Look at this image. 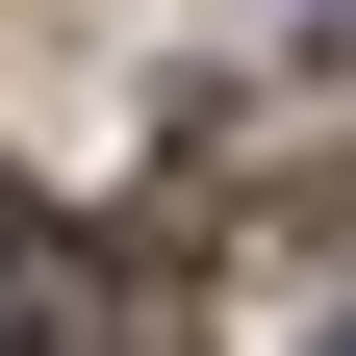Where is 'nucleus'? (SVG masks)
I'll list each match as a JSON object with an SVG mask.
<instances>
[{
	"instance_id": "obj_1",
	"label": "nucleus",
	"mask_w": 356,
	"mask_h": 356,
	"mask_svg": "<svg viewBox=\"0 0 356 356\" xmlns=\"http://www.w3.org/2000/svg\"><path fill=\"white\" fill-rule=\"evenodd\" d=\"M0 356H204V305H178L153 254H102V229H26V204H0Z\"/></svg>"
},
{
	"instance_id": "obj_2",
	"label": "nucleus",
	"mask_w": 356,
	"mask_h": 356,
	"mask_svg": "<svg viewBox=\"0 0 356 356\" xmlns=\"http://www.w3.org/2000/svg\"><path fill=\"white\" fill-rule=\"evenodd\" d=\"M331 356H356V305H331Z\"/></svg>"
}]
</instances>
